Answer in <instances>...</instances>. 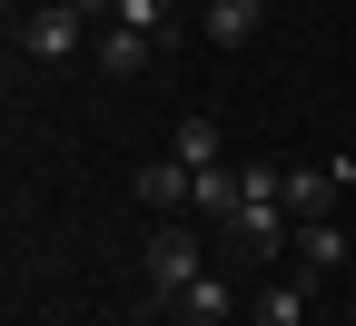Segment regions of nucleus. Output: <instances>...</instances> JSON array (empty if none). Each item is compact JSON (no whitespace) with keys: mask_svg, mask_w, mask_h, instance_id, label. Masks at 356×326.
<instances>
[{"mask_svg":"<svg viewBox=\"0 0 356 326\" xmlns=\"http://www.w3.org/2000/svg\"><path fill=\"white\" fill-rule=\"evenodd\" d=\"M89 30H99V20H79L70 0H40V10H10V40H20V60H40V70L79 60V50H89Z\"/></svg>","mask_w":356,"mask_h":326,"instance_id":"f257e3e1","label":"nucleus"},{"mask_svg":"<svg viewBox=\"0 0 356 326\" xmlns=\"http://www.w3.org/2000/svg\"><path fill=\"white\" fill-rule=\"evenodd\" d=\"M198 277H208V247L188 238V227H159V238L139 247V287H149V307H178Z\"/></svg>","mask_w":356,"mask_h":326,"instance_id":"f03ea898","label":"nucleus"},{"mask_svg":"<svg viewBox=\"0 0 356 326\" xmlns=\"http://www.w3.org/2000/svg\"><path fill=\"white\" fill-rule=\"evenodd\" d=\"M356 188V158H327V168H287V218H337V198Z\"/></svg>","mask_w":356,"mask_h":326,"instance_id":"7ed1b4c3","label":"nucleus"},{"mask_svg":"<svg viewBox=\"0 0 356 326\" xmlns=\"http://www.w3.org/2000/svg\"><path fill=\"white\" fill-rule=\"evenodd\" d=\"M287 257H297V277H337V267H356V238H346L337 218H307Z\"/></svg>","mask_w":356,"mask_h":326,"instance_id":"20e7f679","label":"nucleus"},{"mask_svg":"<svg viewBox=\"0 0 356 326\" xmlns=\"http://www.w3.org/2000/svg\"><path fill=\"white\" fill-rule=\"evenodd\" d=\"M307 307H317V277H267L257 287V326H307Z\"/></svg>","mask_w":356,"mask_h":326,"instance_id":"39448f33","label":"nucleus"},{"mask_svg":"<svg viewBox=\"0 0 356 326\" xmlns=\"http://www.w3.org/2000/svg\"><path fill=\"white\" fill-rule=\"evenodd\" d=\"M188 208H198V218H228V227H238V208H248V168H198Z\"/></svg>","mask_w":356,"mask_h":326,"instance_id":"423d86ee","label":"nucleus"},{"mask_svg":"<svg viewBox=\"0 0 356 326\" xmlns=\"http://www.w3.org/2000/svg\"><path fill=\"white\" fill-rule=\"evenodd\" d=\"M257 20H267V0H208V10H198V30L218 40V50H248Z\"/></svg>","mask_w":356,"mask_h":326,"instance_id":"0eeeda50","label":"nucleus"},{"mask_svg":"<svg viewBox=\"0 0 356 326\" xmlns=\"http://www.w3.org/2000/svg\"><path fill=\"white\" fill-rule=\"evenodd\" d=\"M218 149H228V138H218L208 109H198V119H178V138H168V158H178V168H218Z\"/></svg>","mask_w":356,"mask_h":326,"instance_id":"6e6552de","label":"nucleus"},{"mask_svg":"<svg viewBox=\"0 0 356 326\" xmlns=\"http://www.w3.org/2000/svg\"><path fill=\"white\" fill-rule=\"evenodd\" d=\"M149 50H159V40H139V30H119V20L99 30V70H109V79H139V70H149Z\"/></svg>","mask_w":356,"mask_h":326,"instance_id":"1a4fd4ad","label":"nucleus"},{"mask_svg":"<svg viewBox=\"0 0 356 326\" xmlns=\"http://www.w3.org/2000/svg\"><path fill=\"white\" fill-rule=\"evenodd\" d=\"M188 188H198V168H178V158H159V168H139V198L168 218V208H188Z\"/></svg>","mask_w":356,"mask_h":326,"instance_id":"9d476101","label":"nucleus"},{"mask_svg":"<svg viewBox=\"0 0 356 326\" xmlns=\"http://www.w3.org/2000/svg\"><path fill=\"white\" fill-rule=\"evenodd\" d=\"M228 307H238V287H228V277H218V267L198 277V287H188V297H178V316H188V326H218V316H228Z\"/></svg>","mask_w":356,"mask_h":326,"instance_id":"9b49d317","label":"nucleus"},{"mask_svg":"<svg viewBox=\"0 0 356 326\" xmlns=\"http://www.w3.org/2000/svg\"><path fill=\"white\" fill-rule=\"evenodd\" d=\"M109 20H119V30H139V40H159V30L178 20V0H119Z\"/></svg>","mask_w":356,"mask_h":326,"instance_id":"f8f14e48","label":"nucleus"},{"mask_svg":"<svg viewBox=\"0 0 356 326\" xmlns=\"http://www.w3.org/2000/svg\"><path fill=\"white\" fill-rule=\"evenodd\" d=\"M10 10H40V0H10Z\"/></svg>","mask_w":356,"mask_h":326,"instance_id":"ddd939ff","label":"nucleus"}]
</instances>
